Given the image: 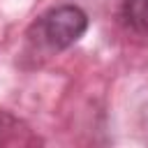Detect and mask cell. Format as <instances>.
I'll list each match as a JSON object with an SVG mask.
<instances>
[{"mask_svg":"<svg viewBox=\"0 0 148 148\" xmlns=\"http://www.w3.org/2000/svg\"><path fill=\"white\" fill-rule=\"evenodd\" d=\"M86 30H88V14L76 5L53 7L46 14H42L32 25L35 39L51 51L69 49L74 42L83 37Z\"/></svg>","mask_w":148,"mask_h":148,"instance_id":"cell-1","label":"cell"},{"mask_svg":"<svg viewBox=\"0 0 148 148\" xmlns=\"http://www.w3.org/2000/svg\"><path fill=\"white\" fill-rule=\"evenodd\" d=\"M16 143H35V136L21 118L0 109V146H16Z\"/></svg>","mask_w":148,"mask_h":148,"instance_id":"cell-2","label":"cell"},{"mask_svg":"<svg viewBox=\"0 0 148 148\" xmlns=\"http://www.w3.org/2000/svg\"><path fill=\"white\" fill-rule=\"evenodd\" d=\"M120 21L136 35H148V0H123Z\"/></svg>","mask_w":148,"mask_h":148,"instance_id":"cell-3","label":"cell"}]
</instances>
